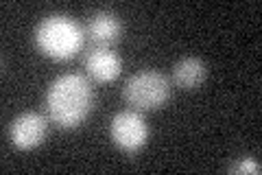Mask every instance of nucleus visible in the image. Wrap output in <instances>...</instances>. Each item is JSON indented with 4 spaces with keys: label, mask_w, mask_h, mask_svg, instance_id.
<instances>
[{
    "label": "nucleus",
    "mask_w": 262,
    "mask_h": 175,
    "mask_svg": "<svg viewBox=\"0 0 262 175\" xmlns=\"http://www.w3.org/2000/svg\"><path fill=\"white\" fill-rule=\"evenodd\" d=\"M35 46L37 51L51 57L55 62L72 60L85 42V29L63 13H51L37 24L35 29Z\"/></svg>",
    "instance_id": "obj_2"
},
{
    "label": "nucleus",
    "mask_w": 262,
    "mask_h": 175,
    "mask_svg": "<svg viewBox=\"0 0 262 175\" xmlns=\"http://www.w3.org/2000/svg\"><path fill=\"white\" fill-rule=\"evenodd\" d=\"M208 77V66L199 57H184L173 66V81L184 90L199 88Z\"/></svg>",
    "instance_id": "obj_8"
},
{
    "label": "nucleus",
    "mask_w": 262,
    "mask_h": 175,
    "mask_svg": "<svg viewBox=\"0 0 262 175\" xmlns=\"http://www.w3.org/2000/svg\"><path fill=\"white\" fill-rule=\"evenodd\" d=\"M110 138L125 153H136L149 143V125L138 110H122L112 116Z\"/></svg>",
    "instance_id": "obj_4"
},
{
    "label": "nucleus",
    "mask_w": 262,
    "mask_h": 175,
    "mask_svg": "<svg viewBox=\"0 0 262 175\" xmlns=\"http://www.w3.org/2000/svg\"><path fill=\"white\" fill-rule=\"evenodd\" d=\"M48 134V119L37 112H24L9 125V140L20 151H31L44 143Z\"/></svg>",
    "instance_id": "obj_5"
},
{
    "label": "nucleus",
    "mask_w": 262,
    "mask_h": 175,
    "mask_svg": "<svg viewBox=\"0 0 262 175\" xmlns=\"http://www.w3.org/2000/svg\"><path fill=\"white\" fill-rule=\"evenodd\" d=\"M122 35V22L112 11H96L88 18L85 37L94 42V46H112Z\"/></svg>",
    "instance_id": "obj_7"
},
{
    "label": "nucleus",
    "mask_w": 262,
    "mask_h": 175,
    "mask_svg": "<svg viewBox=\"0 0 262 175\" xmlns=\"http://www.w3.org/2000/svg\"><path fill=\"white\" fill-rule=\"evenodd\" d=\"M232 173H260V164L253 158H243L238 164L232 166Z\"/></svg>",
    "instance_id": "obj_9"
},
{
    "label": "nucleus",
    "mask_w": 262,
    "mask_h": 175,
    "mask_svg": "<svg viewBox=\"0 0 262 175\" xmlns=\"http://www.w3.org/2000/svg\"><path fill=\"white\" fill-rule=\"evenodd\" d=\"M44 107L48 121L61 129H75L88 121L94 107V90L83 74L68 72L57 77L46 90Z\"/></svg>",
    "instance_id": "obj_1"
},
{
    "label": "nucleus",
    "mask_w": 262,
    "mask_h": 175,
    "mask_svg": "<svg viewBox=\"0 0 262 175\" xmlns=\"http://www.w3.org/2000/svg\"><path fill=\"white\" fill-rule=\"evenodd\" d=\"M122 96L134 110H158L170 99V81L155 68L138 70L127 79Z\"/></svg>",
    "instance_id": "obj_3"
},
{
    "label": "nucleus",
    "mask_w": 262,
    "mask_h": 175,
    "mask_svg": "<svg viewBox=\"0 0 262 175\" xmlns=\"http://www.w3.org/2000/svg\"><path fill=\"white\" fill-rule=\"evenodd\" d=\"M83 66L96 83H110L120 74L122 60L110 46H90L83 55Z\"/></svg>",
    "instance_id": "obj_6"
}]
</instances>
